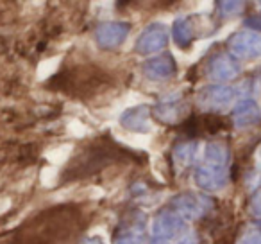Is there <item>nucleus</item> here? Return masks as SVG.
<instances>
[{
  "instance_id": "obj_3",
  "label": "nucleus",
  "mask_w": 261,
  "mask_h": 244,
  "mask_svg": "<svg viewBox=\"0 0 261 244\" xmlns=\"http://www.w3.org/2000/svg\"><path fill=\"white\" fill-rule=\"evenodd\" d=\"M122 29V27H104V29H100V33H98V40H100V43L108 45L109 40H111V43H120V41L123 40V34H118V31Z\"/></svg>"
},
{
  "instance_id": "obj_1",
  "label": "nucleus",
  "mask_w": 261,
  "mask_h": 244,
  "mask_svg": "<svg viewBox=\"0 0 261 244\" xmlns=\"http://www.w3.org/2000/svg\"><path fill=\"white\" fill-rule=\"evenodd\" d=\"M73 217H75V212L65 207L43 212L29 225L31 233L23 237L22 244H56L58 239L63 237V233L68 232V225H73V223H66Z\"/></svg>"
},
{
  "instance_id": "obj_2",
  "label": "nucleus",
  "mask_w": 261,
  "mask_h": 244,
  "mask_svg": "<svg viewBox=\"0 0 261 244\" xmlns=\"http://www.w3.org/2000/svg\"><path fill=\"white\" fill-rule=\"evenodd\" d=\"M145 109L147 108H136L130 109L125 117H123V126L129 129H135V131H147L149 126H147V119H145Z\"/></svg>"
}]
</instances>
